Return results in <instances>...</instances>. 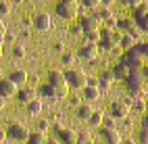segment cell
<instances>
[{
    "label": "cell",
    "mask_w": 148,
    "mask_h": 144,
    "mask_svg": "<svg viewBox=\"0 0 148 144\" xmlns=\"http://www.w3.org/2000/svg\"><path fill=\"white\" fill-rule=\"evenodd\" d=\"M77 13H79V4H77V0H58L56 4V15L61 19H73Z\"/></svg>",
    "instance_id": "obj_1"
},
{
    "label": "cell",
    "mask_w": 148,
    "mask_h": 144,
    "mask_svg": "<svg viewBox=\"0 0 148 144\" xmlns=\"http://www.w3.org/2000/svg\"><path fill=\"white\" fill-rule=\"evenodd\" d=\"M48 84H50L52 88L58 92L61 98H67V94H69V84H67V80H65V73H63V71H52L50 75H48Z\"/></svg>",
    "instance_id": "obj_2"
},
{
    "label": "cell",
    "mask_w": 148,
    "mask_h": 144,
    "mask_svg": "<svg viewBox=\"0 0 148 144\" xmlns=\"http://www.w3.org/2000/svg\"><path fill=\"white\" fill-rule=\"evenodd\" d=\"M65 80L69 84V88H75V90H84L88 86V77L84 71H77V69H67L65 71Z\"/></svg>",
    "instance_id": "obj_3"
},
{
    "label": "cell",
    "mask_w": 148,
    "mask_h": 144,
    "mask_svg": "<svg viewBox=\"0 0 148 144\" xmlns=\"http://www.w3.org/2000/svg\"><path fill=\"white\" fill-rule=\"evenodd\" d=\"M79 29L86 34V36H96L100 32V21L94 17V15H86L79 19Z\"/></svg>",
    "instance_id": "obj_4"
},
{
    "label": "cell",
    "mask_w": 148,
    "mask_h": 144,
    "mask_svg": "<svg viewBox=\"0 0 148 144\" xmlns=\"http://www.w3.org/2000/svg\"><path fill=\"white\" fill-rule=\"evenodd\" d=\"M6 136L11 140H17V142H27L29 138V130L25 125H21V123H11L6 130Z\"/></svg>",
    "instance_id": "obj_5"
},
{
    "label": "cell",
    "mask_w": 148,
    "mask_h": 144,
    "mask_svg": "<svg viewBox=\"0 0 148 144\" xmlns=\"http://www.w3.org/2000/svg\"><path fill=\"white\" fill-rule=\"evenodd\" d=\"M34 27L38 32H48L52 27V19H50V15H46V13H40V15H36L34 17Z\"/></svg>",
    "instance_id": "obj_6"
},
{
    "label": "cell",
    "mask_w": 148,
    "mask_h": 144,
    "mask_svg": "<svg viewBox=\"0 0 148 144\" xmlns=\"http://www.w3.org/2000/svg\"><path fill=\"white\" fill-rule=\"evenodd\" d=\"M102 138H104V142L106 144H121L123 140H121V132L117 130V128H102Z\"/></svg>",
    "instance_id": "obj_7"
},
{
    "label": "cell",
    "mask_w": 148,
    "mask_h": 144,
    "mask_svg": "<svg viewBox=\"0 0 148 144\" xmlns=\"http://www.w3.org/2000/svg\"><path fill=\"white\" fill-rule=\"evenodd\" d=\"M136 25H138V29L148 32V8L144 4L138 6V11H136Z\"/></svg>",
    "instance_id": "obj_8"
},
{
    "label": "cell",
    "mask_w": 148,
    "mask_h": 144,
    "mask_svg": "<svg viewBox=\"0 0 148 144\" xmlns=\"http://www.w3.org/2000/svg\"><path fill=\"white\" fill-rule=\"evenodd\" d=\"M130 115V107L125 102H113L111 104V117L113 119H125Z\"/></svg>",
    "instance_id": "obj_9"
},
{
    "label": "cell",
    "mask_w": 148,
    "mask_h": 144,
    "mask_svg": "<svg viewBox=\"0 0 148 144\" xmlns=\"http://www.w3.org/2000/svg\"><path fill=\"white\" fill-rule=\"evenodd\" d=\"M17 94V86L11 82V80H0V96L2 98H8V96H15Z\"/></svg>",
    "instance_id": "obj_10"
},
{
    "label": "cell",
    "mask_w": 148,
    "mask_h": 144,
    "mask_svg": "<svg viewBox=\"0 0 148 144\" xmlns=\"http://www.w3.org/2000/svg\"><path fill=\"white\" fill-rule=\"evenodd\" d=\"M56 136L63 140V144H77V134L73 130H63V128H58L56 130Z\"/></svg>",
    "instance_id": "obj_11"
},
{
    "label": "cell",
    "mask_w": 148,
    "mask_h": 144,
    "mask_svg": "<svg viewBox=\"0 0 148 144\" xmlns=\"http://www.w3.org/2000/svg\"><path fill=\"white\" fill-rule=\"evenodd\" d=\"M96 54H98V46H96V44H84V46L79 48V56H82V59H86V61L96 59Z\"/></svg>",
    "instance_id": "obj_12"
},
{
    "label": "cell",
    "mask_w": 148,
    "mask_h": 144,
    "mask_svg": "<svg viewBox=\"0 0 148 144\" xmlns=\"http://www.w3.org/2000/svg\"><path fill=\"white\" fill-rule=\"evenodd\" d=\"M84 98H86V102L98 100L100 98V88H98V86H86L84 88Z\"/></svg>",
    "instance_id": "obj_13"
},
{
    "label": "cell",
    "mask_w": 148,
    "mask_h": 144,
    "mask_svg": "<svg viewBox=\"0 0 148 144\" xmlns=\"http://www.w3.org/2000/svg\"><path fill=\"white\" fill-rule=\"evenodd\" d=\"M8 80H11L15 86H23V84L27 82V71H23V69H13L11 75H8Z\"/></svg>",
    "instance_id": "obj_14"
},
{
    "label": "cell",
    "mask_w": 148,
    "mask_h": 144,
    "mask_svg": "<svg viewBox=\"0 0 148 144\" xmlns=\"http://www.w3.org/2000/svg\"><path fill=\"white\" fill-rule=\"evenodd\" d=\"M36 98V92L32 88H23V90H19L17 92V100L21 102V104H27V102H32Z\"/></svg>",
    "instance_id": "obj_15"
},
{
    "label": "cell",
    "mask_w": 148,
    "mask_h": 144,
    "mask_svg": "<svg viewBox=\"0 0 148 144\" xmlns=\"http://www.w3.org/2000/svg\"><path fill=\"white\" fill-rule=\"evenodd\" d=\"M25 107H27V113L32 115V117H36V115H40V113H42L44 104H42V100H40V98H34L32 102H27Z\"/></svg>",
    "instance_id": "obj_16"
},
{
    "label": "cell",
    "mask_w": 148,
    "mask_h": 144,
    "mask_svg": "<svg viewBox=\"0 0 148 144\" xmlns=\"http://www.w3.org/2000/svg\"><path fill=\"white\" fill-rule=\"evenodd\" d=\"M42 96H44V98H50V100H61L58 92L52 88L50 84H44V86H42Z\"/></svg>",
    "instance_id": "obj_17"
},
{
    "label": "cell",
    "mask_w": 148,
    "mask_h": 144,
    "mask_svg": "<svg viewBox=\"0 0 148 144\" xmlns=\"http://www.w3.org/2000/svg\"><path fill=\"white\" fill-rule=\"evenodd\" d=\"M94 113V109L90 107V104H79V107H77V117H79V119H84V121H88V119H90V115Z\"/></svg>",
    "instance_id": "obj_18"
},
{
    "label": "cell",
    "mask_w": 148,
    "mask_h": 144,
    "mask_svg": "<svg viewBox=\"0 0 148 144\" xmlns=\"http://www.w3.org/2000/svg\"><path fill=\"white\" fill-rule=\"evenodd\" d=\"M102 121H104V113H102V111H94V113L90 115V119H88V123L94 125V128L102 125Z\"/></svg>",
    "instance_id": "obj_19"
},
{
    "label": "cell",
    "mask_w": 148,
    "mask_h": 144,
    "mask_svg": "<svg viewBox=\"0 0 148 144\" xmlns=\"http://www.w3.org/2000/svg\"><path fill=\"white\" fill-rule=\"evenodd\" d=\"M46 136L42 132H34V134H29V138H27V144H46Z\"/></svg>",
    "instance_id": "obj_20"
},
{
    "label": "cell",
    "mask_w": 148,
    "mask_h": 144,
    "mask_svg": "<svg viewBox=\"0 0 148 144\" xmlns=\"http://www.w3.org/2000/svg\"><path fill=\"white\" fill-rule=\"evenodd\" d=\"M127 75H130V69H127V65L121 63V65H117L115 67V71H113V77H119V80H127Z\"/></svg>",
    "instance_id": "obj_21"
},
{
    "label": "cell",
    "mask_w": 148,
    "mask_h": 144,
    "mask_svg": "<svg viewBox=\"0 0 148 144\" xmlns=\"http://www.w3.org/2000/svg\"><path fill=\"white\" fill-rule=\"evenodd\" d=\"M113 80H115L113 73H104L102 77H100V90H108L113 86Z\"/></svg>",
    "instance_id": "obj_22"
},
{
    "label": "cell",
    "mask_w": 148,
    "mask_h": 144,
    "mask_svg": "<svg viewBox=\"0 0 148 144\" xmlns=\"http://www.w3.org/2000/svg\"><path fill=\"white\" fill-rule=\"evenodd\" d=\"M121 46L125 48V50H132V48L136 46V38H132L130 34H127V36H123V38H121Z\"/></svg>",
    "instance_id": "obj_23"
},
{
    "label": "cell",
    "mask_w": 148,
    "mask_h": 144,
    "mask_svg": "<svg viewBox=\"0 0 148 144\" xmlns=\"http://www.w3.org/2000/svg\"><path fill=\"white\" fill-rule=\"evenodd\" d=\"M13 56H15V59H23V56H25V46L23 44H15L13 46Z\"/></svg>",
    "instance_id": "obj_24"
},
{
    "label": "cell",
    "mask_w": 148,
    "mask_h": 144,
    "mask_svg": "<svg viewBox=\"0 0 148 144\" xmlns=\"http://www.w3.org/2000/svg\"><path fill=\"white\" fill-rule=\"evenodd\" d=\"M98 21H100V19H104V21H108V19H111V11H108V8L104 6V8H100V11H98L96 15H94Z\"/></svg>",
    "instance_id": "obj_25"
},
{
    "label": "cell",
    "mask_w": 148,
    "mask_h": 144,
    "mask_svg": "<svg viewBox=\"0 0 148 144\" xmlns=\"http://www.w3.org/2000/svg\"><path fill=\"white\" fill-rule=\"evenodd\" d=\"M77 144H94V140H92L90 134H79L77 136Z\"/></svg>",
    "instance_id": "obj_26"
},
{
    "label": "cell",
    "mask_w": 148,
    "mask_h": 144,
    "mask_svg": "<svg viewBox=\"0 0 148 144\" xmlns=\"http://www.w3.org/2000/svg\"><path fill=\"white\" fill-rule=\"evenodd\" d=\"M82 4L88 8H98L100 6V0H82Z\"/></svg>",
    "instance_id": "obj_27"
},
{
    "label": "cell",
    "mask_w": 148,
    "mask_h": 144,
    "mask_svg": "<svg viewBox=\"0 0 148 144\" xmlns=\"http://www.w3.org/2000/svg\"><path fill=\"white\" fill-rule=\"evenodd\" d=\"M48 128H50V123H48L46 119H40V121H38V132H48Z\"/></svg>",
    "instance_id": "obj_28"
},
{
    "label": "cell",
    "mask_w": 148,
    "mask_h": 144,
    "mask_svg": "<svg viewBox=\"0 0 148 144\" xmlns=\"http://www.w3.org/2000/svg\"><path fill=\"white\" fill-rule=\"evenodd\" d=\"M11 13V4L6 2V0H2V2H0V15H8Z\"/></svg>",
    "instance_id": "obj_29"
},
{
    "label": "cell",
    "mask_w": 148,
    "mask_h": 144,
    "mask_svg": "<svg viewBox=\"0 0 148 144\" xmlns=\"http://www.w3.org/2000/svg\"><path fill=\"white\" fill-rule=\"evenodd\" d=\"M73 61H75V56L71 52H63V63L65 65H73Z\"/></svg>",
    "instance_id": "obj_30"
},
{
    "label": "cell",
    "mask_w": 148,
    "mask_h": 144,
    "mask_svg": "<svg viewBox=\"0 0 148 144\" xmlns=\"http://www.w3.org/2000/svg\"><path fill=\"white\" fill-rule=\"evenodd\" d=\"M4 36H6V27H4V23H2V19H0V46L4 44Z\"/></svg>",
    "instance_id": "obj_31"
},
{
    "label": "cell",
    "mask_w": 148,
    "mask_h": 144,
    "mask_svg": "<svg viewBox=\"0 0 148 144\" xmlns=\"http://www.w3.org/2000/svg\"><path fill=\"white\" fill-rule=\"evenodd\" d=\"M119 27H121V29H125L127 34H130V32L134 29V25H132L130 21H119Z\"/></svg>",
    "instance_id": "obj_32"
},
{
    "label": "cell",
    "mask_w": 148,
    "mask_h": 144,
    "mask_svg": "<svg viewBox=\"0 0 148 144\" xmlns=\"http://www.w3.org/2000/svg\"><path fill=\"white\" fill-rule=\"evenodd\" d=\"M136 50L140 52L142 56H146V59H148V44H144V46H136Z\"/></svg>",
    "instance_id": "obj_33"
},
{
    "label": "cell",
    "mask_w": 148,
    "mask_h": 144,
    "mask_svg": "<svg viewBox=\"0 0 148 144\" xmlns=\"http://www.w3.org/2000/svg\"><path fill=\"white\" fill-rule=\"evenodd\" d=\"M123 2H125L127 6H134V8H138V6H142V0H123Z\"/></svg>",
    "instance_id": "obj_34"
},
{
    "label": "cell",
    "mask_w": 148,
    "mask_h": 144,
    "mask_svg": "<svg viewBox=\"0 0 148 144\" xmlns=\"http://www.w3.org/2000/svg\"><path fill=\"white\" fill-rule=\"evenodd\" d=\"M142 144H148V123H146L144 130H142Z\"/></svg>",
    "instance_id": "obj_35"
},
{
    "label": "cell",
    "mask_w": 148,
    "mask_h": 144,
    "mask_svg": "<svg viewBox=\"0 0 148 144\" xmlns=\"http://www.w3.org/2000/svg\"><path fill=\"white\" fill-rule=\"evenodd\" d=\"M102 123H104V128H115V119H106Z\"/></svg>",
    "instance_id": "obj_36"
},
{
    "label": "cell",
    "mask_w": 148,
    "mask_h": 144,
    "mask_svg": "<svg viewBox=\"0 0 148 144\" xmlns=\"http://www.w3.org/2000/svg\"><path fill=\"white\" fill-rule=\"evenodd\" d=\"M140 73H142V77L148 80V65H142V71H140Z\"/></svg>",
    "instance_id": "obj_37"
},
{
    "label": "cell",
    "mask_w": 148,
    "mask_h": 144,
    "mask_svg": "<svg viewBox=\"0 0 148 144\" xmlns=\"http://www.w3.org/2000/svg\"><path fill=\"white\" fill-rule=\"evenodd\" d=\"M6 138H8V136H6V130H0V144H2Z\"/></svg>",
    "instance_id": "obj_38"
},
{
    "label": "cell",
    "mask_w": 148,
    "mask_h": 144,
    "mask_svg": "<svg viewBox=\"0 0 148 144\" xmlns=\"http://www.w3.org/2000/svg\"><path fill=\"white\" fill-rule=\"evenodd\" d=\"M63 48H65V46H63L61 42H56V44H54V50H56V52H63Z\"/></svg>",
    "instance_id": "obj_39"
},
{
    "label": "cell",
    "mask_w": 148,
    "mask_h": 144,
    "mask_svg": "<svg viewBox=\"0 0 148 144\" xmlns=\"http://www.w3.org/2000/svg\"><path fill=\"white\" fill-rule=\"evenodd\" d=\"M113 2H115V0H100V4H104V6H106V8H108V6H111V4H113Z\"/></svg>",
    "instance_id": "obj_40"
},
{
    "label": "cell",
    "mask_w": 148,
    "mask_h": 144,
    "mask_svg": "<svg viewBox=\"0 0 148 144\" xmlns=\"http://www.w3.org/2000/svg\"><path fill=\"white\" fill-rule=\"evenodd\" d=\"M46 144H58V140H54V138H50V140H46Z\"/></svg>",
    "instance_id": "obj_41"
},
{
    "label": "cell",
    "mask_w": 148,
    "mask_h": 144,
    "mask_svg": "<svg viewBox=\"0 0 148 144\" xmlns=\"http://www.w3.org/2000/svg\"><path fill=\"white\" fill-rule=\"evenodd\" d=\"M2 107H4V98L0 96V109H2Z\"/></svg>",
    "instance_id": "obj_42"
},
{
    "label": "cell",
    "mask_w": 148,
    "mask_h": 144,
    "mask_svg": "<svg viewBox=\"0 0 148 144\" xmlns=\"http://www.w3.org/2000/svg\"><path fill=\"white\" fill-rule=\"evenodd\" d=\"M123 144H134V142H132V140H127V142H123Z\"/></svg>",
    "instance_id": "obj_43"
},
{
    "label": "cell",
    "mask_w": 148,
    "mask_h": 144,
    "mask_svg": "<svg viewBox=\"0 0 148 144\" xmlns=\"http://www.w3.org/2000/svg\"><path fill=\"white\" fill-rule=\"evenodd\" d=\"M0 54H2V46H0Z\"/></svg>",
    "instance_id": "obj_44"
}]
</instances>
